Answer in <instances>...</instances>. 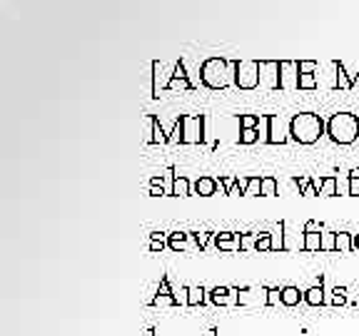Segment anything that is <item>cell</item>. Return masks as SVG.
Instances as JSON below:
<instances>
[{
  "label": "cell",
  "mask_w": 359,
  "mask_h": 336,
  "mask_svg": "<svg viewBox=\"0 0 359 336\" xmlns=\"http://www.w3.org/2000/svg\"><path fill=\"white\" fill-rule=\"evenodd\" d=\"M325 132V122L314 112H299L290 120V135L299 145H314Z\"/></svg>",
  "instance_id": "cell-1"
},
{
  "label": "cell",
  "mask_w": 359,
  "mask_h": 336,
  "mask_svg": "<svg viewBox=\"0 0 359 336\" xmlns=\"http://www.w3.org/2000/svg\"><path fill=\"white\" fill-rule=\"evenodd\" d=\"M327 135L337 145H352L359 137V117L352 112H337L327 122Z\"/></svg>",
  "instance_id": "cell-2"
},
{
  "label": "cell",
  "mask_w": 359,
  "mask_h": 336,
  "mask_svg": "<svg viewBox=\"0 0 359 336\" xmlns=\"http://www.w3.org/2000/svg\"><path fill=\"white\" fill-rule=\"evenodd\" d=\"M230 67H235V65L222 60V58H209V60H205L202 67H200V77H202V82H205L207 88L222 90V88H227V85L235 82V80L230 77Z\"/></svg>",
  "instance_id": "cell-3"
},
{
  "label": "cell",
  "mask_w": 359,
  "mask_h": 336,
  "mask_svg": "<svg viewBox=\"0 0 359 336\" xmlns=\"http://www.w3.org/2000/svg\"><path fill=\"white\" fill-rule=\"evenodd\" d=\"M260 62L257 60H242L235 62V85L242 90H255L260 85Z\"/></svg>",
  "instance_id": "cell-4"
},
{
  "label": "cell",
  "mask_w": 359,
  "mask_h": 336,
  "mask_svg": "<svg viewBox=\"0 0 359 336\" xmlns=\"http://www.w3.org/2000/svg\"><path fill=\"white\" fill-rule=\"evenodd\" d=\"M202 115L197 117V115H185V117H180L177 120V130L180 132V142H185V145H195V142H202Z\"/></svg>",
  "instance_id": "cell-5"
},
{
  "label": "cell",
  "mask_w": 359,
  "mask_h": 336,
  "mask_svg": "<svg viewBox=\"0 0 359 336\" xmlns=\"http://www.w3.org/2000/svg\"><path fill=\"white\" fill-rule=\"evenodd\" d=\"M314 67H317V62L314 60H302L299 62L297 70L302 72V75H299V88H302V90H312V88H317V80L312 77Z\"/></svg>",
  "instance_id": "cell-6"
},
{
  "label": "cell",
  "mask_w": 359,
  "mask_h": 336,
  "mask_svg": "<svg viewBox=\"0 0 359 336\" xmlns=\"http://www.w3.org/2000/svg\"><path fill=\"white\" fill-rule=\"evenodd\" d=\"M217 180H212V177H200L197 182H195V192L200 194V197H212L214 192H217Z\"/></svg>",
  "instance_id": "cell-7"
},
{
  "label": "cell",
  "mask_w": 359,
  "mask_h": 336,
  "mask_svg": "<svg viewBox=\"0 0 359 336\" xmlns=\"http://www.w3.org/2000/svg\"><path fill=\"white\" fill-rule=\"evenodd\" d=\"M299 299H304V294L299 291L297 286H284L282 291H279V302L284 306H295L299 304Z\"/></svg>",
  "instance_id": "cell-8"
},
{
  "label": "cell",
  "mask_w": 359,
  "mask_h": 336,
  "mask_svg": "<svg viewBox=\"0 0 359 336\" xmlns=\"http://www.w3.org/2000/svg\"><path fill=\"white\" fill-rule=\"evenodd\" d=\"M352 246V234L347 232H334V251H349Z\"/></svg>",
  "instance_id": "cell-9"
},
{
  "label": "cell",
  "mask_w": 359,
  "mask_h": 336,
  "mask_svg": "<svg viewBox=\"0 0 359 336\" xmlns=\"http://www.w3.org/2000/svg\"><path fill=\"white\" fill-rule=\"evenodd\" d=\"M304 302H307L309 306L325 304V291H322V286H312V289H307V291H304Z\"/></svg>",
  "instance_id": "cell-10"
},
{
  "label": "cell",
  "mask_w": 359,
  "mask_h": 336,
  "mask_svg": "<svg viewBox=\"0 0 359 336\" xmlns=\"http://www.w3.org/2000/svg\"><path fill=\"white\" fill-rule=\"evenodd\" d=\"M172 194H175V197H187V194H190V180H187V177H175V182H172Z\"/></svg>",
  "instance_id": "cell-11"
},
{
  "label": "cell",
  "mask_w": 359,
  "mask_h": 336,
  "mask_svg": "<svg viewBox=\"0 0 359 336\" xmlns=\"http://www.w3.org/2000/svg\"><path fill=\"white\" fill-rule=\"evenodd\" d=\"M160 297L152 299V306H162V304H175V299L170 297V289H167V279L162 281V291H157Z\"/></svg>",
  "instance_id": "cell-12"
},
{
  "label": "cell",
  "mask_w": 359,
  "mask_h": 336,
  "mask_svg": "<svg viewBox=\"0 0 359 336\" xmlns=\"http://www.w3.org/2000/svg\"><path fill=\"white\" fill-rule=\"evenodd\" d=\"M304 249H307V251H317V249H322V234H317V232H307Z\"/></svg>",
  "instance_id": "cell-13"
},
{
  "label": "cell",
  "mask_w": 359,
  "mask_h": 336,
  "mask_svg": "<svg viewBox=\"0 0 359 336\" xmlns=\"http://www.w3.org/2000/svg\"><path fill=\"white\" fill-rule=\"evenodd\" d=\"M255 194H262V180L260 177H249L247 187H244V197H255Z\"/></svg>",
  "instance_id": "cell-14"
},
{
  "label": "cell",
  "mask_w": 359,
  "mask_h": 336,
  "mask_svg": "<svg viewBox=\"0 0 359 336\" xmlns=\"http://www.w3.org/2000/svg\"><path fill=\"white\" fill-rule=\"evenodd\" d=\"M214 244L220 246V249H235V234L232 232H225V234H220L214 239Z\"/></svg>",
  "instance_id": "cell-15"
},
{
  "label": "cell",
  "mask_w": 359,
  "mask_h": 336,
  "mask_svg": "<svg viewBox=\"0 0 359 336\" xmlns=\"http://www.w3.org/2000/svg\"><path fill=\"white\" fill-rule=\"evenodd\" d=\"M274 194H277V180L262 177V197H274Z\"/></svg>",
  "instance_id": "cell-16"
},
{
  "label": "cell",
  "mask_w": 359,
  "mask_h": 336,
  "mask_svg": "<svg viewBox=\"0 0 359 336\" xmlns=\"http://www.w3.org/2000/svg\"><path fill=\"white\" fill-rule=\"evenodd\" d=\"M334 67H337V75H339V77H337V88H352L354 82L344 77V65H342L339 60H334Z\"/></svg>",
  "instance_id": "cell-17"
},
{
  "label": "cell",
  "mask_w": 359,
  "mask_h": 336,
  "mask_svg": "<svg viewBox=\"0 0 359 336\" xmlns=\"http://www.w3.org/2000/svg\"><path fill=\"white\" fill-rule=\"evenodd\" d=\"M260 120H262L260 115H242V117H239V127H242V130H255V127L260 124Z\"/></svg>",
  "instance_id": "cell-18"
},
{
  "label": "cell",
  "mask_w": 359,
  "mask_h": 336,
  "mask_svg": "<svg viewBox=\"0 0 359 336\" xmlns=\"http://www.w3.org/2000/svg\"><path fill=\"white\" fill-rule=\"evenodd\" d=\"M319 194H325V197H334V194H337V177H327L325 184H322V189H319Z\"/></svg>",
  "instance_id": "cell-19"
},
{
  "label": "cell",
  "mask_w": 359,
  "mask_h": 336,
  "mask_svg": "<svg viewBox=\"0 0 359 336\" xmlns=\"http://www.w3.org/2000/svg\"><path fill=\"white\" fill-rule=\"evenodd\" d=\"M257 140H260V130H242V135H239V142L242 145H252Z\"/></svg>",
  "instance_id": "cell-20"
},
{
  "label": "cell",
  "mask_w": 359,
  "mask_h": 336,
  "mask_svg": "<svg viewBox=\"0 0 359 336\" xmlns=\"http://www.w3.org/2000/svg\"><path fill=\"white\" fill-rule=\"evenodd\" d=\"M175 75H177V77H172V80L167 82V88H175V85H177V80H180V82H182V85H185V88H192V85H190V80L185 77V67H182V65H177V70H175Z\"/></svg>",
  "instance_id": "cell-21"
},
{
  "label": "cell",
  "mask_w": 359,
  "mask_h": 336,
  "mask_svg": "<svg viewBox=\"0 0 359 336\" xmlns=\"http://www.w3.org/2000/svg\"><path fill=\"white\" fill-rule=\"evenodd\" d=\"M349 194H352V197H359V170H352V172H349Z\"/></svg>",
  "instance_id": "cell-22"
},
{
  "label": "cell",
  "mask_w": 359,
  "mask_h": 336,
  "mask_svg": "<svg viewBox=\"0 0 359 336\" xmlns=\"http://www.w3.org/2000/svg\"><path fill=\"white\" fill-rule=\"evenodd\" d=\"M150 122H152V135H155V137H152V142H167V137L162 135V127L157 124V120H155V117H150Z\"/></svg>",
  "instance_id": "cell-23"
},
{
  "label": "cell",
  "mask_w": 359,
  "mask_h": 336,
  "mask_svg": "<svg viewBox=\"0 0 359 336\" xmlns=\"http://www.w3.org/2000/svg\"><path fill=\"white\" fill-rule=\"evenodd\" d=\"M187 242V234H182V232H175V234H170V246L172 249H182Z\"/></svg>",
  "instance_id": "cell-24"
},
{
  "label": "cell",
  "mask_w": 359,
  "mask_h": 336,
  "mask_svg": "<svg viewBox=\"0 0 359 336\" xmlns=\"http://www.w3.org/2000/svg\"><path fill=\"white\" fill-rule=\"evenodd\" d=\"M202 289H190V297H187V304L195 306V304H202Z\"/></svg>",
  "instance_id": "cell-25"
},
{
  "label": "cell",
  "mask_w": 359,
  "mask_h": 336,
  "mask_svg": "<svg viewBox=\"0 0 359 336\" xmlns=\"http://www.w3.org/2000/svg\"><path fill=\"white\" fill-rule=\"evenodd\" d=\"M269 246H274L272 242H269V234H262V239L255 242V249H257V251H260V249H269Z\"/></svg>",
  "instance_id": "cell-26"
},
{
  "label": "cell",
  "mask_w": 359,
  "mask_h": 336,
  "mask_svg": "<svg viewBox=\"0 0 359 336\" xmlns=\"http://www.w3.org/2000/svg\"><path fill=\"white\" fill-rule=\"evenodd\" d=\"M332 302H334V304H344V302H347L344 291H342V289H337V291H334V299H332Z\"/></svg>",
  "instance_id": "cell-27"
},
{
  "label": "cell",
  "mask_w": 359,
  "mask_h": 336,
  "mask_svg": "<svg viewBox=\"0 0 359 336\" xmlns=\"http://www.w3.org/2000/svg\"><path fill=\"white\" fill-rule=\"evenodd\" d=\"M150 194H152V197H162L165 192H162V187H160V184H152V187H150Z\"/></svg>",
  "instance_id": "cell-28"
},
{
  "label": "cell",
  "mask_w": 359,
  "mask_h": 336,
  "mask_svg": "<svg viewBox=\"0 0 359 336\" xmlns=\"http://www.w3.org/2000/svg\"><path fill=\"white\" fill-rule=\"evenodd\" d=\"M304 232H317V222H307V227H304Z\"/></svg>",
  "instance_id": "cell-29"
},
{
  "label": "cell",
  "mask_w": 359,
  "mask_h": 336,
  "mask_svg": "<svg viewBox=\"0 0 359 336\" xmlns=\"http://www.w3.org/2000/svg\"><path fill=\"white\" fill-rule=\"evenodd\" d=\"M352 246H354V249H359V234H352Z\"/></svg>",
  "instance_id": "cell-30"
},
{
  "label": "cell",
  "mask_w": 359,
  "mask_h": 336,
  "mask_svg": "<svg viewBox=\"0 0 359 336\" xmlns=\"http://www.w3.org/2000/svg\"><path fill=\"white\" fill-rule=\"evenodd\" d=\"M150 249H152V251H157V249H162V242H152V244H150Z\"/></svg>",
  "instance_id": "cell-31"
}]
</instances>
